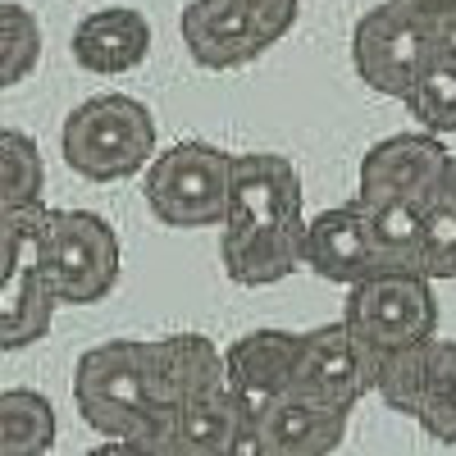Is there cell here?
<instances>
[{
	"label": "cell",
	"instance_id": "1",
	"mask_svg": "<svg viewBox=\"0 0 456 456\" xmlns=\"http://www.w3.org/2000/svg\"><path fill=\"white\" fill-rule=\"evenodd\" d=\"M60 156L87 183L133 178L156 156V114L128 92L87 96L60 128Z\"/></svg>",
	"mask_w": 456,
	"mask_h": 456
},
{
	"label": "cell",
	"instance_id": "2",
	"mask_svg": "<svg viewBox=\"0 0 456 456\" xmlns=\"http://www.w3.org/2000/svg\"><path fill=\"white\" fill-rule=\"evenodd\" d=\"M73 406H78L83 425L119 447L146 443V434L156 429L165 411L151 406L146 374H142V352L128 338L96 342L73 365Z\"/></svg>",
	"mask_w": 456,
	"mask_h": 456
},
{
	"label": "cell",
	"instance_id": "3",
	"mask_svg": "<svg viewBox=\"0 0 456 456\" xmlns=\"http://www.w3.org/2000/svg\"><path fill=\"white\" fill-rule=\"evenodd\" d=\"M301 0H187L178 14L183 46L201 69H242L297 28Z\"/></svg>",
	"mask_w": 456,
	"mask_h": 456
},
{
	"label": "cell",
	"instance_id": "4",
	"mask_svg": "<svg viewBox=\"0 0 456 456\" xmlns=\"http://www.w3.org/2000/svg\"><path fill=\"white\" fill-rule=\"evenodd\" d=\"M146 206L165 228H215L228 215V178H233V156L215 142L187 137L169 151L151 156L142 169Z\"/></svg>",
	"mask_w": 456,
	"mask_h": 456
},
{
	"label": "cell",
	"instance_id": "5",
	"mask_svg": "<svg viewBox=\"0 0 456 456\" xmlns=\"http://www.w3.org/2000/svg\"><path fill=\"white\" fill-rule=\"evenodd\" d=\"M46 201L0 219V352H23L55 324V292L42 265Z\"/></svg>",
	"mask_w": 456,
	"mask_h": 456
},
{
	"label": "cell",
	"instance_id": "6",
	"mask_svg": "<svg viewBox=\"0 0 456 456\" xmlns=\"http://www.w3.org/2000/svg\"><path fill=\"white\" fill-rule=\"evenodd\" d=\"M42 265L60 306H96L124 274L114 224L96 210H51L42 228Z\"/></svg>",
	"mask_w": 456,
	"mask_h": 456
},
{
	"label": "cell",
	"instance_id": "7",
	"mask_svg": "<svg viewBox=\"0 0 456 456\" xmlns=\"http://www.w3.org/2000/svg\"><path fill=\"white\" fill-rule=\"evenodd\" d=\"M342 324L374 352L425 342L438 333L434 279L420 270H374V274L347 283Z\"/></svg>",
	"mask_w": 456,
	"mask_h": 456
},
{
	"label": "cell",
	"instance_id": "8",
	"mask_svg": "<svg viewBox=\"0 0 456 456\" xmlns=\"http://www.w3.org/2000/svg\"><path fill=\"white\" fill-rule=\"evenodd\" d=\"M438 42H452V37H438L425 19L402 10L397 0H384V5L365 10L352 28V69L370 92L402 101L415 69L425 64V55Z\"/></svg>",
	"mask_w": 456,
	"mask_h": 456
},
{
	"label": "cell",
	"instance_id": "9",
	"mask_svg": "<svg viewBox=\"0 0 456 456\" xmlns=\"http://www.w3.org/2000/svg\"><path fill=\"white\" fill-rule=\"evenodd\" d=\"M142 452L160 456H260L256 452V429L251 415L238 406L228 384L183 402L178 411L160 415V425L151 429Z\"/></svg>",
	"mask_w": 456,
	"mask_h": 456
},
{
	"label": "cell",
	"instance_id": "10",
	"mask_svg": "<svg viewBox=\"0 0 456 456\" xmlns=\"http://www.w3.org/2000/svg\"><path fill=\"white\" fill-rule=\"evenodd\" d=\"M370 370H374V347H365L347 324L333 320V324L301 333L292 393H306L315 402L356 411L361 397L370 393Z\"/></svg>",
	"mask_w": 456,
	"mask_h": 456
},
{
	"label": "cell",
	"instance_id": "11",
	"mask_svg": "<svg viewBox=\"0 0 456 456\" xmlns=\"http://www.w3.org/2000/svg\"><path fill=\"white\" fill-rule=\"evenodd\" d=\"M301 174L279 151H247L233 156V178H228V228H270V224H301ZM219 224V228H224Z\"/></svg>",
	"mask_w": 456,
	"mask_h": 456
},
{
	"label": "cell",
	"instance_id": "12",
	"mask_svg": "<svg viewBox=\"0 0 456 456\" xmlns=\"http://www.w3.org/2000/svg\"><path fill=\"white\" fill-rule=\"evenodd\" d=\"M452 151L438 142V133L415 128V133H393L374 142L361 169H356V197H411L429 201L438 192V178Z\"/></svg>",
	"mask_w": 456,
	"mask_h": 456
},
{
	"label": "cell",
	"instance_id": "13",
	"mask_svg": "<svg viewBox=\"0 0 456 456\" xmlns=\"http://www.w3.org/2000/svg\"><path fill=\"white\" fill-rule=\"evenodd\" d=\"M137 352H142L146 393L156 411H178L183 402L224 384V347H215L206 333L151 338V342H137Z\"/></svg>",
	"mask_w": 456,
	"mask_h": 456
},
{
	"label": "cell",
	"instance_id": "14",
	"mask_svg": "<svg viewBox=\"0 0 456 456\" xmlns=\"http://www.w3.org/2000/svg\"><path fill=\"white\" fill-rule=\"evenodd\" d=\"M297 352H301V333L292 329H251L224 347V384L247 415L292 393Z\"/></svg>",
	"mask_w": 456,
	"mask_h": 456
},
{
	"label": "cell",
	"instance_id": "15",
	"mask_svg": "<svg viewBox=\"0 0 456 456\" xmlns=\"http://www.w3.org/2000/svg\"><path fill=\"white\" fill-rule=\"evenodd\" d=\"M352 411L315 402L306 393H283L251 415L260 456H329L342 447Z\"/></svg>",
	"mask_w": 456,
	"mask_h": 456
},
{
	"label": "cell",
	"instance_id": "16",
	"mask_svg": "<svg viewBox=\"0 0 456 456\" xmlns=\"http://www.w3.org/2000/svg\"><path fill=\"white\" fill-rule=\"evenodd\" d=\"M301 265L342 288L374 274L370 228H365V215L356 201L315 210V219H306V228H301Z\"/></svg>",
	"mask_w": 456,
	"mask_h": 456
},
{
	"label": "cell",
	"instance_id": "17",
	"mask_svg": "<svg viewBox=\"0 0 456 456\" xmlns=\"http://www.w3.org/2000/svg\"><path fill=\"white\" fill-rule=\"evenodd\" d=\"M69 51L78 60V69L101 73V78H119V73H133L151 55V23L133 5L96 10L78 19V28L69 37Z\"/></svg>",
	"mask_w": 456,
	"mask_h": 456
},
{
	"label": "cell",
	"instance_id": "18",
	"mask_svg": "<svg viewBox=\"0 0 456 456\" xmlns=\"http://www.w3.org/2000/svg\"><path fill=\"white\" fill-rule=\"evenodd\" d=\"M301 224H270V228H228L219 238L224 274L238 288H274L301 270Z\"/></svg>",
	"mask_w": 456,
	"mask_h": 456
},
{
	"label": "cell",
	"instance_id": "19",
	"mask_svg": "<svg viewBox=\"0 0 456 456\" xmlns=\"http://www.w3.org/2000/svg\"><path fill=\"white\" fill-rule=\"evenodd\" d=\"M370 247H374V270H420V224H425V201L411 197H356Z\"/></svg>",
	"mask_w": 456,
	"mask_h": 456
},
{
	"label": "cell",
	"instance_id": "20",
	"mask_svg": "<svg viewBox=\"0 0 456 456\" xmlns=\"http://www.w3.org/2000/svg\"><path fill=\"white\" fill-rule=\"evenodd\" d=\"M434 338L411 342V347H384V352H374L370 393H379L397 415H406V420H415L420 406H425L429 374H434Z\"/></svg>",
	"mask_w": 456,
	"mask_h": 456
},
{
	"label": "cell",
	"instance_id": "21",
	"mask_svg": "<svg viewBox=\"0 0 456 456\" xmlns=\"http://www.w3.org/2000/svg\"><path fill=\"white\" fill-rule=\"evenodd\" d=\"M406 110L411 119L429 128V133H456V37L452 42H438L425 64L415 69V78L406 87Z\"/></svg>",
	"mask_w": 456,
	"mask_h": 456
},
{
	"label": "cell",
	"instance_id": "22",
	"mask_svg": "<svg viewBox=\"0 0 456 456\" xmlns=\"http://www.w3.org/2000/svg\"><path fill=\"white\" fill-rule=\"evenodd\" d=\"M60 438V420L46 393L5 388L0 393V456H37Z\"/></svg>",
	"mask_w": 456,
	"mask_h": 456
},
{
	"label": "cell",
	"instance_id": "23",
	"mask_svg": "<svg viewBox=\"0 0 456 456\" xmlns=\"http://www.w3.org/2000/svg\"><path fill=\"white\" fill-rule=\"evenodd\" d=\"M46 201L42 146L19 128H0V219Z\"/></svg>",
	"mask_w": 456,
	"mask_h": 456
},
{
	"label": "cell",
	"instance_id": "24",
	"mask_svg": "<svg viewBox=\"0 0 456 456\" xmlns=\"http://www.w3.org/2000/svg\"><path fill=\"white\" fill-rule=\"evenodd\" d=\"M42 64V23L19 0H0V92L19 87Z\"/></svg>",
	"mask_w": 456,
	"mask_h": 456
},
{
	"label": "cell",
	"instance_id": "25",
	"mask_svg": "<svg viewBox=\"0 0 456 456\" xmlns=\"http://www.w3.org/2000/svg\"><path fill=\"white\" fill-rule=\"evenodd\" d=\"M415 425L438 443H456V342L434 338V374Z\"/></svg>",
	"mask_w": 456,
	"mask_h": 456
},
{
	"label": "cell",
	"instance_id": "26",
	"mask_svg": "<svg viewBox=\"0 0 456 456\" xmlns=\"http://www.w3.org/2000/svg\"><path fill=\"white\" fill-rule=\"evenodd\" d=\"M420 265L425 274L438 279H456V197L434 192L425 201V224H420Z\"/></svg>",
	"mask_w": 456,
	"mask_h": 456
},
{
	"label": "cell",
	"instance_id": "27",
	"mask_svg": "<svg viewBox=\"0 0 456 456\" xmlns=\"http://www.w3.org/2000/svg\"><path fill=\"white\" fill-rule=\"evenodd\" d=\"M397 5L425 19L438 37H456V0H397Z\"/></svg>",
	"mask_w": 456,
	"mask_h": 456
},
{
	"label": "cell",
	"instance_id": "28",
	"mask_svg": "<svg viewBox=\"0 0 456 456\" xmlns=\"http://www.w3.org/2000/svg\"><path fill=\"white\" fill-rule=\"evenodd\" d=\"M438 192H443V197H456V156H447V165H443V178H438Z\"/></svg>",
	"mask_w": 456,
	"mask_h": 456
}]
</instances>
